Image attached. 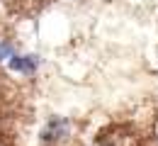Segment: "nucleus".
Wrapping results in <instances>:
<instances>
[{"label": "nucleus", "mask_w": 158, "mask_h": 146, "mask_svg": "<svg viewBox=\"0 0 158 146\" xmlns=\"http://www.w3.org/2000/svg\"><path fill=\"white\" fill-rule=\"evenodd\" d=\"M66 131H68V124H66L63 119H51L49 127L44 129V139H49V141H51V139H61Z\"/></svg>", "instance_id": "f257e3e1"}]
</instances>
